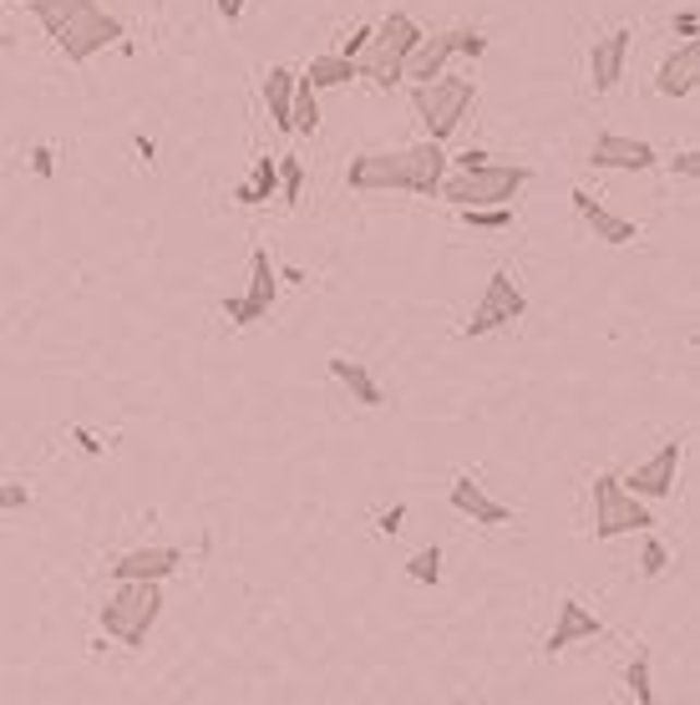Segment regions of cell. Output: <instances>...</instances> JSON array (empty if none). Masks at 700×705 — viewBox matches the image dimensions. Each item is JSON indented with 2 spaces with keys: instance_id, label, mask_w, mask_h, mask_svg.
Masks as SVG:
<instances>
[{
  "instance_id": "29",
  "label": "cell",
  "mask_w": 700,
  "mask_h": 705,
  "mask_svg": "<svg viewBox=\"0 0 700 705\" xmlns=\"http://www.w3.org/2000/svg\"><path fill=\"white\" fill-rule=\"evenodd\" d=\"M26 508H31L26 483H0V513H26Z\"/></svg>"
},
{
  "instance_id": "16",
  "label": "cell",
  "mask_w": 700,
  "mask_h": 705,
  "mask_svg": "<svg viewBox=\"0 0 700 705\" xmlns=\"http://www.w3.org/2000/svg\"><path fill=\"white\" fill-rule=\"evenodd\" d=\"M447 498H452L457 513L472 518L478 528H497V523H508V518H512L508 502L487 498V487H482L478 477H472V472H457V477H452V493H447Z\"/></svg>"
},
{
  "instance_id": "28",
  "label": "cell",
  "mask_w": 700,
  "mask_h": 705,
  "mask_svg": "<svg viewBox=\"0 0 700 705\" xmlns=\"http://www.w3.org/2000/svg\"><path fill=\"white\" fill-rule=\"evenodd\" d=\"M279 162V193H285V204H300V193H305V162L300 158H275Z\"/></svg>"
},
{
  "instance_id": "36",
  "label": "cell",
  "mask_w": 700,
  "mask_h": 705,
  "mask_svg": "<svg viewBox=\"0 0 700 705\" xmlns=\"http://www.w3.org/2000/svg\"><path fill=\"white\" fill-rule=\"evenodd\" d=\"M671 168H675L680 178H690V183H696V178H700V147H686V153H675Z\"/></svg>"
},
{
  "instance_id": "37",
  "label": "cell",
  "mask_w": 700,
  "mask_h": 705,
  "mask_svg": "<svg viewBox=\"0 0 700 705\" xmlns=\"http://www.w3.org/2000/svg\"><path fill=\"white\" fill-rule=\"evenodd\" d=\"M371 31H376V21H365V26H355V36H350L346 46H340V57H350V61L361 57L365 46H371Z\"/></svg>"
},
{
  "instance_id": "9",
  "label": "cell",
  "mask_w": 700,
  "mask_h": 705,
  "mask_svg": "<svg viewBox=\"0 0 700 705\" xmlns=\"http://www.w3.org/2000/svg\"><path fill=\"white\" fill-rule=\"evenodd\" d=\"M275 294H279V275H275V265H269V250H254L249 254V284H244V294H229L224 300V320L229 325H260L269 309H275Z\"/></svg>"
},
{
  "instance_id": "24",
  "label": "cell",
  "mask_w": 700,
  "mask_h": 705,
  "mask_svg": "<svg viewBox=\"0 0 700 705\" xmlns=\"http://www.w3.org/2000/svg\"><path fill=\"white\" fill-rule=\"evenodd\" d=\"M625 691L635 695V705H655V676H650V655L635 649V660L625 665Z\"/></svg>"
},
{
  "instance_id": "7",
  "label": "cell",
  "mask_w": 700,
  "mask_h": 705,
  "mask_svg": "<svg viewBox=\"0 0 700 705\" xmlns=\"http://www.w3.org/2000/svg\"><path fill=\"white\" fill-rule=\"evenodd\" d=\"M594 538H625V533H650L655 513L650 502H640L635 493L619 487V472H599L594 477V518H589Z\"/></svg>"
},
{
  "instance_id": "10",
  "label": "cell",
  "mask_w": 700,
  "mask_h": 705,
  "mask_svg": "<svg viewBox=\"0 0 700 705\" xmlns=\"http://www.w3.org/2000/svg\"><path fill=\"white\" fill-rule=\"evenodd\" d=\"M655 162H660L655 147L629 133H599L594 147H589V168H604V173H644Z\"/></svg>"
},
{
  "instance_id": "18",
  "label": "cell",
  "mask_w": 700,
  "mask_h": 705,
  "mask_svg": "<svg viewBox=\"0 0 700 705\" xmlns=\"http://www.w3.org/2000/svg\"><path fill=\"white\" fill-rule=\"evenodd\" d=\"M457 57V31H437V36H422L417 41V51L407 57V82L417 87V82H437L447 66H452Z\"/></svg>"
},
{
  "instance_id": "39",
  "label": "cell",
  "mask_w": 700,
  "mask_h": 705,
  "mask_svg": "<svg viewBox=\"0 0 700 705\" xmlns=\"http://www.w3.org/2000/svg\"><path fill=\"white\" fill-rule=\"evenodd\" d=\"M132 147H137V158H143V162H153V158H158V143H153V137H143V133L132 137Z\"/></svg>"
},
{
  "instance_id": "14",
  "label": "cell",
  "mask_w": 700,
  "mask_h": 705,
  "mask_svg": "<svg viewBox=\"0 0 700 705\" xmlns=\"http://www.w3.org/2000/svg\"><path fill=\"white\" fill-rule=\"evenodd\" d=\"M569 204H574V214L583 219V229L599 239V244H614V250H625V244H635L640 239V223L635 219H619V214H610V208L599 204L594 193H583V189H574L569 193Z\"/></svg>"
},
{
  "instance_id": "25",
  "label": "cell",
  "mask_w": 700,
  "mask_h": 705,
  "mask_svg": "<svg viewBox=\"0 0 700 705\" xmlns=\"http://www.w3.org/2000/svg\"><path fill=\"white\" fill-rule=\"evenodd\" d=\"M457 219L467 229H482V234H503L512 229V204H497V208H457Z\"/></svg>"
},
{
  "instance_id": "34",
  "label": "cell",
  "mask_w": 700,
  "mask_h": 705,
  "mask_svg": "<svg viewBox=\"0 0 700 705\" xmlns=\"http://www.w3.org/2000/svg\"><path fill=\"white\" fill-rule=\"evenodd\" d=\"M447 162H457V173H472V168H487L493 153H487V147H467V153H457V158H447Z\"/></svg>"
},
{
  "instance_id": "6",
  "label": "cell",
  "mask_w": 700,
  "mask_h": 705,
  "mask_svg": "<svg viewBox=\"0 0 700 705\" xmlns=\"http://www.w3.org/2000/svg\"><path fill=\"white\" fill-rule=\"evenodd\" d=\"M533 183V168L528 162H487V168H472V173H452L442 178V198L452 208H497V204H512L518 189Z\"/></svg>"
},
{
  "instance_id": "35",
  "label": "cell",
  "mask_w": 700,
  "mask_h": 705,
  "mask_svg": "<svg viewBox=\"0 0 700 705\" xmlns=\"http://www.w3.org/2000/svg\"><path fill=\"white\" fill-rule=\"evenodd\" d=\"M72 441H76V447H82L87 457H102V452H107V441L97 437L92 426H72Z\"/></svg>"
},
{
  "instance_id": "23",
  "label": "cell",
  "mask_w": 700,
  "mask_h": 705,
  "mask_svg": "<svg viewBox=\"0 0 700 705\" xmlns=\"http://www.w3.org/2000/svg\"><path fill=\"white\" fill-rule=\"evenodd\" d=\"M290 133L315 137L321 133V92L310 87L305 76H294V102H290Z\"/></svg>"
},
{
  "instance_id": "15",
  "label": "cell",
  "mask_w": 700,
  "mask_h": 705,
  "mask_svg": "<svg viewBox=\"0 0 700 705\" xmlns=\"http://www.w3.org/2000/svg\"><path fill=\"white\" fill-rule=\"evenodd\" d=\"M696 82H700V41H680L671 57L660 61L655 92L671 97V102H686V97H696Z\"/></svg>"
},
{
  "instance_id": "4",
  "label": "cell",
  "mask_w": 700,
  "mask_h": 705,
  "mask_svg": "<svg viewBox=\"0 0 700 705\" xmlns=\"http://www.w3.org/2000/svg\"><path fill=\"white\" fill-rule=\"evenodd\" d=\"M158 615H162V584H153V579H128V584H117L102 599L97 624H102L107 640H122L128 649H143L153 624H158Z\"/></svg>"
},
{
  "instance_id": "8",
  "label": "cell",
  "mask_w": 700,
  "mask_h": 705,
  "mask_svg": "<svg viewBox=\"0 0 700 705\" xmlns=\"http://www.w3.org/2000/svg\"><path fill=\"white\" fill-rule=\"evenodd\" d=\"M528 315V294L518 290V280H512L508 269H493V280L482 284V300L472 305V320L462 325L467 340H482L493 336V330H503V325H518Z\"/></svg>"
},
{
  "instance_id": "11",
  "label": "cell",
  "mask_w": 700,
  "mask_h": 705,
  "mask_svg": "<svg viewBox=\"0 0 700 705\" xmlns=\"http://www.w3.org/2000/svg\"><path fill=\"white\" fill-rule=\"evenodd\" d=\"M675 472H680V441H665L650 462H640L629 477H619V487L635 493L640 502H655V498H671L675 493Z\"/></svg>"
},
{
  "instance_id": "27",
  "label": "cell",
  "mask_w": 700,
  "mask_h": 705,
  "mask_svg": "<svg viewBox=\"0 0 700 705\" xmlns=\"http://www.w3.org/2000/svg\"><path fill=\"white\" fill-rule=\"evenodd\" d=\"M407 573L417 579V584H442V548L432 544V548H417L407 559Z\"/></svg>"
},
{
  "instance_id": "17",
  "label": "cell",
  "mask_w": 700,
  "mask_h": 705,
  "mask_svg": "<svg viewBox=\"0 0 700 705\" xmlns=\"http://www.w3.org/2000/svg\"><path fill=\"white\" fill-rule=\"evenodd\" d=\"M599 634H604V624H599L594 609H583L579 599H564L558 604L554 630H548V640H543V655H564L569 645H579V640H599Z\"/></svg>"
},
{
  "instance_id": "20",
  "label": "cell",
  "mask_w": 700,
  "mask_h": 705,
  "mask_svg": "<svg viewBox=\"0 0 700 705\" xmlns=\"http://www.w3.org/2000/svg\"><path fill=\"white\" fill-rule=\"evenodd\" d=\"M294 76H300V72H290V66H269V76H264V107H269V122H275L279 133H290Z\"/></svg>"
},
{
  "instance_id": "2",
  "label": "cell",
  "mask_w": 700,
  "mask_h": 705,
  "mask_svg": "<svg viewBox=\"0 0 700 705\" xmlns=\"http://www.w3.org/2000/svg\"><path fill=\"white\" fill-rule=\"evenodd\" d=\"M26 11L41 21V31L57 41V51L72 66H87L97 51L117 46L128 31L112 11H102L97 0H26Z\"/></svg>"
},
{
  "instance_id": "26",
  "label": "cell",
  "mask_w": 700,
  "mask_h": 705,
  "mask_svg": "<svg viewBox=\"0 0 700 705\" xmlns=\"http://www.w3.org/2000/svg\"><path fill=\"white\" fill-rule=\"evenodd\" d=\"M640 573L644 579H665L671 573V548L660 544L655 533H644V544H640Z\"/></svg>"
},
{
  "instance_id": "33",
  "label": "cell",
  "mask_w": 700,
  "mask_h": 705,
  "mask_svg": "<svg viewBox=\"0 0 700 705\" xmlns=\"http://www.w3.org/2000/svg\"><path fill=\"white\" fill-rule=\"evenodd\" d=\"M482 51H487V36H482V31H457V57L478 61Z\"/></svg>"
},
{
  "instance_id": "5",
  "label": "cell",
  "mask_w": 700,
  "mask_h": 705,
  "mask_svg": "<svg viewBox=\"0 0 700 705\" xmlns=\"http://www.w3.org/2000/svg\"><path fill=\"white\" fill-rule=\"evenodd\" d=\"M472 107H478V82H472V76L442 72L437 82H417V87H411V112L426 122V137H432V143H447L467 122Z\"/></svg>"
},
{
  "instance_id": "22",
  "label": "cell",
  "mask_w": 700,
  "mask_h": 705,
  "mask_svg": "<svg viewBox=\"0 0 700 705\" xmlns=\"http://www.w3.org/2000/svg\"><path fill=\"white\" fill-rule=\"evenodd\" d=\"M315 92H330V87H350L355 82V61L340 57V51H330V57H310V66L300 72Z\"/></svg>"
},
{
  "instance_id": "31",
  "label": "cell",
  "mask_w": 700,
  "mask_h": 705,
  "mask_svg": "<svg viewBox=\"0 0 700 705\" xmlns=\"http://www.w3.org/2000/svg\"><path fill=\"white\" fill-rule=\"evenodd\" d=\"M31 173H36V178H51V173H57V147H51V143H36V147H31Z\"/></svg>"
},
{
  "instance_id": "19",
  "label": "cell",
  "mask_w": 700,
  "mask_h": 705,
  "mask_svg": "<svg viewBox=\"0 0 700 705\" xmlns=\"http://www.w3.org/2000/svg\"><path fill=\"white\" fill-rule=\"evenodd\" d=\"M325 366H330L336 386L346 391L350 401H355V406H381V401H386V397H381V386H376V376H371L361 361H350V355H330Z\"/></svg>"
},
{
  "instance_id": "30",
  "label": "cell",
  "mask_w": 700,
  "mask_h": 705,
  "mask_svg": "<svg viewBox=\"0 0 700 705\" xmlns=\"http://www.w3.org/2000/svg\"><path fill=\"white\" fill-rule=\"evenodd\" d=\"M671 36H680V41H696V36H700V11H696V5H680V11H675Z\"/></svg>"
},
{
  "instance_id": "1",
  "label": "cell",
  "mask_w": 700,
  "mask_h": 705,
  "mask_svg": "<svg viewBox=\"0 0 700 705\" xmlns=\"http://www.w3.org/2000/svg\"><path fill=\"white\" fill-rule=\"evenodd\" d=\"M442 178H447V153L442 143H411V147H376V153H355L346 168L350 193H417V198H437Z\"/></svg>"
},
{
  "instance_id": "13",
  "label": "cell",
  "mask_w": 700,
  "mask_h": 705,
  "mask_svg": "<svg viewBox=\"0 0 700 705\" xmlns=\"http://www.w3.org/2000/svg\"><path fill=\"white\" fill-rule=\"evenodd\" d=\"M183 569V554L168 544H147V548H128V554H117L112 563H107V573H112L117 584H128V579H153V584H162L168 573Z\"/></svg>"
},
{
  "instance_id": "21",
  "label": "cell",
  "mask_w": 700,
  "mask_h": 705,
  "mask_svg": "<svg viewBox=\"0 0 700 705\" xmlns=\"http://www.w3.org/2000/svg\"><path fill=\"white\" fill-rule=\"evenodd\" d=\"M279 193V162L275 158H260L254 162V173L244 178V183H233V204H269Z\"/></svg>"
},
{
  "instance_id": "12",
  "label": "cell",
  "mask_w": 700,
  "mask_h": 705,
  "mask_svg": "<svg viewBox=\"0 0 700 705\" xmlns=\"http://www.w3.org/2000/svg\"><path fill=\"white\" fill-rule=\"evenodd\" d=\"M629 41H635V31L614 26L610 36H599V41L589 46V87H594V97H604V92L619 87L625 61H629Z\"/></svg>"
},
{
  "instance_id": "32",
  "label": "cell",
  "mask_w": 700,
  "mask_h": 705,
  "mask_svg": "<svg viewBox=\"0 0 700 705\" xmlns=\"http://www.w3.org/2000/svg\"><path fill=\"white\" fill-rule=\"evenodd\" d=\"M401 523H407V502H391V508L376 518V533H381V538H396V533H401Z\"/></svg>"
},
{
  "instance_id": "3",
  "label": "cell",
  "mask_w": 700,
  "mask_h": 705,
  "mask_svg": "<svg viewBox=\"0 0 700 705\" xmlns=\"http://www.w3.org/2000/svg\"><path fill=\"white\" fill-rule=\"evenodd\" d=\"M426 31L411 21L407 11L381 15L376 31H371V46L355 57V82H371V87H396L407 82V57L417 51Z\"/></svg>"
},
{
  "instance_id": "38",
  "label": "cell",
  "mask_w": 700,
  "mask_h": 705,
  "mask_svg": "<svg viewBox=\"0 0 700 705\" xmlns=\"http://www.w3.org/2000/svg\"><path fill=\"white\" fill-rule=\"evenodd\" d=\"M244 5H249V0H214V11H219L224 21H239V15H244Z\"/></svg>"
}]
</instances>
